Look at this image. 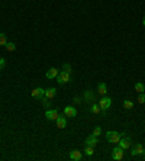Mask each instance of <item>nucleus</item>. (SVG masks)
<instances>
[{"label":"nucleus","mask_w":145,"mask_h":161,"mask_svg":"<svg viewBox=\"0 0 145 161\" xmlns=\"http://www.w3.org/2000/svg\"><path fill=\"white\" fill-rule=\"evenodd\" d=\"M99 106L102 109V115L105 116L106 115V112H108L110 106H112V99L109 97V96H102V99L99 100Z\"/></svg>","instance_id":"nucleus-1"},{"label":"nucleus","mask_w":145,"mask_h":161,"mask_svg":"<svg viewBox=\"0 0 145 161\" xmlns=\"http://www.w3.org/2000/svg\"><path fill=\"white\" fill-rule=\"evenodd\" d=\"M123 135H125V134H121V132H116V131H108V132H106V139H108L110 144H118Z\"/></svg>","instance_id":"nucleus-2"},{"label":"nucleus","mask_w":145,"mask_h":161,"mask_svg":"<svg viewBox=\"0 0 145 161\" xmlns=\"http://www.w3.org/2000/svg\"><path fill=\"white\" fill-rule=\"evenodd\" d=\"M123 157H125V150H122L121 147L113 148V152H112V160L121 161V160H123Z\"/></svg>","instance_id":"nucleus-3"},{"label":"nucleus","mask_w":145,"mask_h":161,"mask_svg":"<svg viewBox=\"0 0 145 161\" xmlns=\"http://www.w3.org/2000/svg\"><path fill=\"white\" fill-rule=\"evenodd\" d=\"M70 78H71V74H68L65 71H61L58 73V75H57V83L58 84H65V83L70 81Z\"/></svg>","instance_id":"nucleus-4"},{"label":"nucleus","mask_w":145,"mask_h":161,"mask_svg":"<svg viewBox=\"0 0 145 161\" xmlns=\"http://www.w3.org/2000/svg\"><path fill=\"white\" fill-rule=\"evenodd\" d=\"M145 154V148L142 147V144H135L134 148L131 150V157H136V155H142Z\"/></svg>","instance_id":"nucleus-5"},{"label":"nucleus","mask_w":145,"mask_h":161,"mask_svg":"<svg viewBox=\"0 0 145 161\" xmlns=\"http://www.w3.org/2000/svg\"><path fill=\"white\" fill-rule=\"evenodd\" d=\"M58 116L60 115H58V110L57 109H47V112H45V118L48 121H57Z\"/></svg>","instance_id":"nucleus-6"},{"label":"nucleus","mask_w":145,"mask_h":161,"mask_svg":"<svg viewBox=\"0 0 145 161\" xmlns=\"http://www.w3.org/2000/svg\"><path fill=\"white\" fill-rule=\"evenodd\" d=\"M31 94H32L34 99H39V100H41V99L45 96V90L41 89V87H36V89H34L31 91Z\"/></svg>","instance_id":"nucleus-7"},{"label":"nucleus","mask_w":145,"mask_h":161,"mask_svg":"<svg viewBox=\"0 0 145 161\" xmlns=\"http://www.w3.org/2000/svg\"><path fill=\"white\" fill-rule=\"evenodd\" d=\"M64 115L67 118H75L77 116V110H75V107L72 106H65L64 107Z\"/></svg>","instance_id":"nucleus-8"},{"label":"nucleus","mask_w":145,"mask_h":161,"mask_svg":"<svg viewBox=\"0 0 145 161\" xmlns=\"http://www.w3.org/2000/svg\"><path fill=\"white\" fill-rule=\"evenodd\" d=\"M99 137H96V135H90V137H87L86 139H84V144L86 145H90V147H96L97 144H99V139H97Z\"/></svg>","instance_id":"nucleus-9"},{"label":"nucleus","mask_w":145,"mask_h":161,"mask_svg":"<svg viewBox=\"0 0 145 161\" xmlns=\"http://www.w3.org/2000/svg\"><path fill=\"white\" fill-rule=\"evenodd\" d=\"M118 147H121L122 150H128V148H131V138L126 137V138H121V141L118 142Z\"/></svg>","instance_id":"nucleus-10"},{"label":"nucleus","mask_w":145,"mask_h":161,"mask_svg":"<svg viewBox=\"0 0 145 161\" xmlns=\"http://www.w3.org/2000/svg\"><path fill=\"white\" fill-rule=\"evenodd\" d=\"M70 158L74 161H80V160H83V154L78 150H72V151H70Z\"/></svg>","instance_id":"nucleus-11"},{"label":"nucleus","mask_w":145,"mask_h":161,"mask_svg":"<svg viewBox=\"0 0 145 161\" xmlns=\"http://www.w3.org/2000/svg\"><path fill=\"white\" fill-rule=\"evenodd\" d=\"M55 122H57V126H58L60 129H62V128L67 126V116H58Z\"/></svg>","instance_id":"nucleus-12"},{"label":"nucleus","mask_w":145,"mask_h":161,"mask_svg":"<svg viewBox=\"0 0 145 161\" xmlns=\"http://www.w3.org/2000/svg\"><path fill=\"white\" fill-rule=\"evenodd\" d=\"M97 93H99L100 96H106V94H108V87H106L105 83L100 81V83L97 84Z\"/></svg>","instance_id":"nucleus-13"},{"label":"nucleus","mask_w":145,"mask_h":161,"mask_svg":"<svg viewBox=\"0 0 145 161\" xmlns=\"http://www.w3.org/2000/svg\"><path fill=\"white\" fill-rule=\"evenodd\" d=\"M45 75H47V78H50V80H51V78H57V75H58V70H57L55 67H51V68L47 71Z\"/></svg>","instance_id":"nucleus-14"},{"label":"nucleus","mask_w":145,"mask_h":161,"mask_svg":"<svg viewBox=\"0 0 145 161\" xmlns=\"http://www.w3.org/2000/svg\"><path fill=\"white\" fill-rule=\"evenodd\" d=\"M55 94H57V89H54V87H50V89L45 90V97H48V99H54Z\"/></svg>","instance_id":"nucleus-15"},{"label":"nucleus","mask_w":145,"mask_h":161,"mask_svg":"<svg viewBox=\"0 0 145 161\" xmlns=\"http://www.w3.org/2000/svg\"><path fill=\"white\" fill-rule=\"evenodd\" d=\"M41 102H42V106L45 107V109H51V105H52V103H51V99H48V97L44 96V97L41 99Z\"/></svg>","instance_id":"nucleus-16"},{"label":"nucleus","mask_w":145,"mask_h":161,"mask_svg":"<svg viewBox=\"0 0 145 161\" xmlns=\"http://www.w3.org/2000/svg\"><path fill=\"white\" fill-rule=\"evenodd\" d=\"M93 97H94V93H93L91 90H87V91L84 93V100H86V102H91Z\"/></svg>","instance_id":"nucleus-17"},{"label":"nucleus","mask_w":145,"mask_h":161,"mask_svg":"<svg viewBox=\"0 0 145 161\" xmlns=\"http://www.w3.org/2000/svg\"><path fill=\"white\" fill-rule=\"evenodd\" d=\"M90 110L93 112V113H96V115H97V113H102V109H100V106H99V103H97V105L93 103L91 107H90Z\"/></svg>","instance_id":"nucleus-18"},{"label":"nucleus","mask_w":145,"mask_h":161,"mask_svg":"<svg viewBox=\"0 0 145 161\" xmlns=\"http://www.w3.org/2000/svg\"><path fill=\"white\" fill-rule=\"evenodd\" d=\"M135 90H136V93H144V90H145V86H144V83H136L135 84Z\"/></svg>","instance_id":"nucleus-19"},{"label":"nucleus","mask_w":145,"mask_h":161,"mask_svg":"<svg viewBox=\"0 0 145 161\" xmlns=\"http://www.w3.org/2000/svg\"><path fill=\"white\" fill-rule=\"evenodd\" d=\"M94 147H90V145H86V148H84V152H86V155L87 157H91L93 155V152H94V150H93Z\"/></svg>","instance_id":"nucleus-20"},{"label":"nucleus","mask_w":145,"mask_h":161,"mask_svg":"<svg viewBox=\"0 0 145 161\" xmlns=\"http://www.w3.org/2000/svg\"><path fill=\"white\" fill-rule=\"evenodd\" d=\"M4 48H6L9 52H12V51H15V50H16V45H15L13 42H7V44L4 45Z\"/></svg>","instance_id":"nucleus-21"},{"label":"nucleus","mask_w":145,"mask_h":161,"mask_svg":"<svg viewBox=\"0 0 145 161\" xmlns=\"http://www.w3.org/2000/svg\"><path fill=\"white\" fill-rule=\"evenodd\" d=\"M7 44V35L6 34H0V47H4Z\"/></svg>","instance_id":"nucleus-22"},{"label":"nucleus","mask_w":145,"mask_h":161,"mask_svg":"<svg viewBox=\"0 0 145 161\" xmlns=\"http://www.w3.org/2000/svg\"><path fill=\"white\" fill-rule=\"evenodd\" d=\"M123 107H125V109H132V107H134L132 100H123Z\"/></svg>","instance_id":"nucleus-23"},{"label":"nucleus","mask_w":145,"mask_h":161,"mask_svg":"<svg viewBox=\"0 0 145 161\" xmlns=\"http://www.w3.org/2000/svg\"><path fill=\"white\" fill-rule=\"evenodd\" d=\"M62 71H65V73H68V74H71V71H72L71 65H70V64H64V65H62Z\"/></svg>","instance_id":"nucleus-24"},{"label":"nucleus","mask_w":145,"mask_h":161,"mask_svg":"<svg viewBox=\"0 0 145 161\" xmlns=\"http://www.w3.org/2000/svg\"><path fill=\"white\" fill-rule=\"evenodd\" d=\"M93 135L100 137V135H102V128H100V126H96V128H94V131H93Z\"/></svg>","instance_id":"nucleus-25"},{"label":"nucleus","mask_w":145,"mask_h":161,"mask_svg":"<svg viewBox=\"0 0 145 161\" xmlns=\"http://www.w3.org/2000/svg\"><path fill=\"white\" fill-rule=\"evenodd\" d=\"M138 102H139L141 105H144L145 103V94L144 93H139V96H138Z\"/></svg>","instance_id":"nucleus-26"},{"label":"nucleus","mask_w":145,"mask_h":161,"mask_svg":"<svg viewBox=\"0 0 145 161\" xmlns=\"http://www.w3.org/2000/svg\"><path fill=\"white\" fill-rule=\"evenodd\" d=\"M4 65H6V61H4V58H0V70H3V68H4Z\"/></svg>","instance_id":"nucleus-27"},{"label":"nucleus","mask_w":145,"mask_h":161,"mask_svg":"<svg viewBox=\"0 0 145 161\" xmlns=\"http://www.w3.org/2000/svg\"><path fill=\"white\" fill-rule=\"evenodd\" d=\"M74 102L75 103H80V97H74Z\"/></svg>","instance_id":"nucleus-28"},{"label":"nucleus","mask_w":145,"mask_h":161,"mask_svg":"<svg viewBox=\"0 0 145 161\" xmlns=\"http://www.w3.org/2000/svg\"><path fill=\"white\" fill-rule=\"evenodd\" d=\"M142 25H144V26H145V18H144V20H142Z\"/></svg>","instance_id":"nucleus-29"},{"label":"nucleus","mask_w":145,"mask_h":161,"mask_svg":"<svg viewBox=\"0 0 145 161\" xmlns=\"http://www.w3.org/2000/svg\"><path fill=\"white\" fill-rule=\"evenodd\" d=\"M144 94H145V90H144Z\"/></svg>","instance_id":"nucleus-30"}]
</instances>
